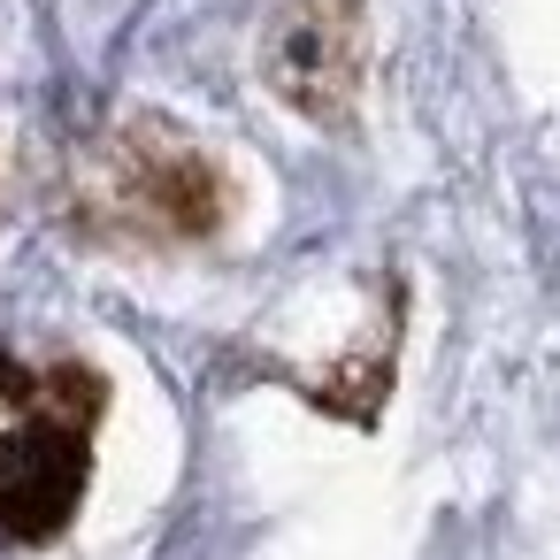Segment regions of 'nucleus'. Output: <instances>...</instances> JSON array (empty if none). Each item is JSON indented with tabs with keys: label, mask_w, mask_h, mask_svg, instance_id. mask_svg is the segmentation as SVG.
I'll return each mask as SVG.
<instances>
[{
	"label": "nucleus",
	"mask_w": 560,
	"mask_h": 560,
	"mask_svg": "<svg viewBox=\"0 0 560 560\" xmlns=\"http://www.w3.org/2000/svg\"><path fill=\"white\" fill-rule=\"evenodd\" d=\"M78 200L101 238H139V246H185L223 223L215 162L185 147L162 116H131L116 139H101L78 177Z\"/></svg>",
	"instance_id": "f03ea898"
},
{
	"label": "nucleus",
	"mask_w": 560,
	"mask_h": 560,
	"mask_svg": "<svg viewBox=\"0 0 560 560\" xmlns=\"http://www.w3.org/2000/svg\"><path fill=\"white\" fill-rule=\"evenodd\" d=\"M361 0H277L269 9V39H261V70L269 85L315 116V124H346L353 93H361Z\"/></svg>",
	"instance_id": "7ed1b4c3"
},
{
	"label": "nucleus",
	"mask_w": 560,
	"mask_h": 560,
	"mask_svg": "<svg viewBox=\"0 0 560 560\" xmlns=\"http://www.w3.org/2000/svg\"><path fill=\"white\" fill-rule=\"evenodd\" d=\"M108 384L85 361H9L0 353V537L47 545L85 499L93 476V422Z\"/></svg>",
	"instance_id": "f257e3e1"
}]
</instances>
